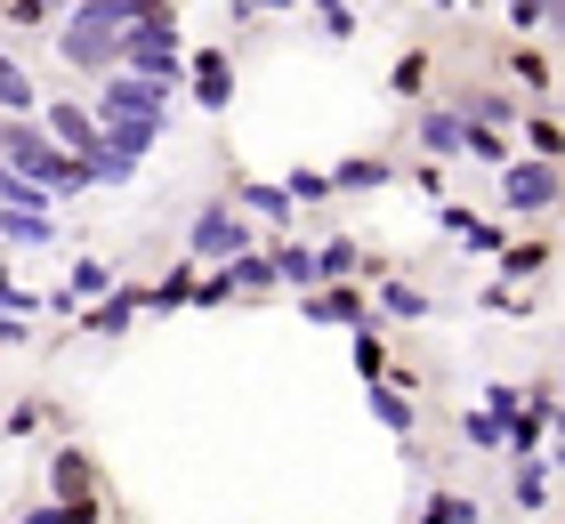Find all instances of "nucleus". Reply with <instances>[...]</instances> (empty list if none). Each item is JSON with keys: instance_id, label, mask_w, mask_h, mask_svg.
Returning <instances> with one entry per match:
<instances>
[{"instance_id": "35", "label": "nucleus", "mask_w": 565, "mask_h": 524, "mask_svg": "<svg viewBox=\"0 0 565 524\" xmlns=\"http://www.w3.org/2000/svg\"><path fill=\"white\" fill-rule=\"evenodd\" d=\"M509 73H518L525 89H550V57H533V49H518V57H509Z\"/></svg>"}, {"instance_id": "5", "label": "nucleus", "mask_w": 565, "mask_h": 524, "mask_svg": "<svg viewBox=\"0 0 565 524\" xmlns=\"http://www.w3.org/2000/svg\"><path fill=\"white\" fill-rule=\"evenodd\" d=\"M186 250H194V267H235V258L250 250V226H243V218H235V210H226V202H211V210H202V218H194Z\"/></svg>"}, {"instance_id": "1", "label": "nucleus", "mask_w": 565, "mask_h": 524, "mask_svg": "<svg viewBox=\"0 0 565 524\" xmlns=\"http://www.w3.org/2000/svg\"><path fill=\"white\" fill-rule=\"evenodd\" d=\"M162 9V0H82V9L65 17V33H57V49H65V65H82V73H114L121 65V49H130V33Z\"/></svg>"}, {"instance_id": "42", "label": "nucleus", "mask_w": 565, "mask_h": 524, "mask_svg": "<svg viewBox=\"0 0 565 524\" xmlns=\"http://www.w3.org/2000/svg\"><path fill=\"white\" fill-rule=\"evenodd\" d=\"M550 477H565V436H557V452H550Z\"/></svg>"}, {"instance_id": "43", "label": "nucleus", "mask_w": 565, "mask_h": 524, "mask_svg": "<svg viewBox=\"0 0 565 524\" xmlns=\"http://www.w3.org/2000/svg\"><path fill=\"white\" fill-rule=\"evenodd\" d=\"M542 9H550V24H565V0H542Z\"/></svg>"}, {"instance_id": "45", "label": "nucleus", "mask_w": 565, "mask_h": 524, "mask_svg": "<svg viewBox=\"0 0 565 524\" xmlns=\"http://www.w3.org/2000/svg\"><path fill=\"white\" fill-rule=\"evenodd\" d=\"M0 186H9V162H0Z\"/></svg>"}, {"instance_id": "15", "label": "nucleus", "mask_w": 565, "mask_h": 524, "mask_svg": "<svg viewBox=\"0 0 565 524\" xmlns=\"http://www.w3.org/2000/svg\"><path fill=\"white\" fill-rule=\"evenodd\" d=\"M436 218H445V234H460V243H469V250H501V226H493V218H477V210L445 202V210H436Z\"/></svg>"}, {"instance_id": "31", "label": "nucleus", "mask_w": 565, "mask_h": 524, "mask_svg": "<svg viewBox=\"0 0 565 524\" xmlns=\"http://www.w3.org/2000/svg\"><path fill=\"white\" fill-rule=\"evenodd\" d=\"M235 291H243V282H235V267H211V275L194 282V299H202V307H226Z\"/></svg>"}, {"instance_id": "17", "label": "nucleus", "mask_w": 565, "mask_h": 524, "mask_svg": "<svg viewBox=\"0 0 565 524\" xmlns=\"http://www.w3.org/2000/svg\"><path fill=\"white\" fill-rule=\"evenodd\" d=\"M0 243L41 250V243H57V226H49V210H0Z\"/></svg>"}, {"instance_id": "2", "label": "nucleus", "mask_w": 565, "mask_h": 524, "mask_svg": "<svg viewBox=\"0 0 565 524\" xmlns=\"http://www.w3.org/2000/svg\"><path fill=\"white\" fill-rule=\"evenodd\" d=\"M0 162H9L24 186H41L49 202L57 194H82L89 178H82V162H73V153L49 138V129H33V121H0Z\"/></svg>"}, {"instance_id": "3", "label": "nucleus", "mask_w": 565, "mask_h": 524, "mask_svg": "<svg viewBox=\"0 0 565 524\" xmlns=\"http://www.w3.org/2000/svg\"><path fill=\"white\" fill-rule=\"evenodd\" d=\"M501 202H509V218H542V210H557L565 202V170L557 162H509L501 170Z\"/></svg>"}, {"instance_id": "7", "label": "nucleus", "mask_w": 565, "mask_h": 524, "mask_svg": "<svg viewBox=\"0 0 565 524\" xmlns=\"http://www.w3.org/2000/svg\"><path fill=\"white\" fill-rule=\"evenodd\" d=\"M138 314H146V282H121L114 299H97V307H89V323H82V331H97V339H121V331L138 323Z\"/></svg>"}, {"instance_id": "37", "label": "nucleus", "mask_w": 565, "mask_h": 524, "mask_svg": "<svg viewBox=\"0 0 565 524\" xmlns=\"http://www.w3.org/2000/svg\"><path fill=\"white\" fill-rule=\"evenodd\" d=\"M469 162H484V170H509V146L493 138V129H477V146H469Z\"/></svg>"}, {"instance_id": "27", "label": "nucleus", "mask_w": 565, "mask_h": 524, "mask_svg": "<svg viewBox=\"0 0 565 524\" xmlns=\"http://www.w3.org/2000/svg\"><path fill=\"white\" fill-rule=\"evenodd\" d=\"M460 114H469L477 129H501V121H518V105H509L501 89H469V105H460Z\"/></svg>"}, {"instance_id": "18", "label": "nucleus", "mask_w": 565, "mask_h": 524, "mask_svg": "<svg viewBox=\"0 0 565 524\" xmlns=\"http://www.w3.org/2000/svg\"><path fill=\"white\" fill-rule=\"evenodd\" d=\"M235 202L250 210V218H267V226H282V218H291V210H299L291 194H282V186H275V178H250V186H243Z\"/></svg>"}, {"instance_id": "6", "label": "nucleus", "mask_w": 565, "mask_h": 524, "mask_svg": "<svg viewBox=\"0 0 565 524\" xmlns=\"http://www.w3.org/2000/svg\"><path fill=\"white\" fill-rule=\"evenodd\" d=\"M413 138H420V153H436V162H445V153H469V146H477V121L452 114V105H428V114L413 121Z\"/></svg>"}, {"instance_id": "46", "label": "nucleus", "mask_w": 565, "mask_h": 524, "mask_svg": "<svg viewBox=\"0 0 565 524\" xmlns=\"http://www.w3.org/2000/svg\"><path fill=\"white\" fill-rule=\"evenodd\" d=\"M0 17H9V0H0Z\"/></svg>"}, {"instance_id": "38", "label": "nucleus", "mask_w": 565, "mask_h": 524, "mask_svg": "<svg viewBox=\"0 0 565 524\" xmlns=\"http://www.w3.org/2000/svg\"><path fill=\"white\" fill-rule=\"evenodd\" d=\"M380 331V323H372ZM372 331H355V372H364V379H380V363H388V355H380V339Z\"/></svg>"}, {"instance_id": "9", "label": "nucleus", "mask_w": 565, "mask_h": 524, "mask_svg": "<svg viewBox=\"0 0 565 524\" xmlns=\"http://www.w3.org/2000/svg\"><path fill=\"white\" fill-rule=\"evenodd\" d=\"M186 73H194V97L211 105V114H218L226 97H235V57H226V49H202V57H194Z\"/></svg>"}, {"instance_id": "25", "label": "nucleus", "mask_w": 565, "mask_h": 524, "mask_svg": "<svg viewBox=\"0 0 565 524\" xmlns=\"http://www.w3.org/2000/svg\"><path fill=\"white\" fill-rule=\"evenodd\" d=\"M420 524H484V516H477V501H460V492H428Z\"/></svg>"}, {"instance_id": "20", "label": "nucleus", "mask_w": 565, "mask_h": 524, "mask_svg": "<svg viewBox=\"0 0 565 524\" xmlns=\"http://www.w3.org/2000/svg\"><path fill=\"white\" fill-rule=\"evenodd\" d=\"M509 492H518V509H525V516H542V509H550V460H518Z\"/></svg>"}, {"instance_id": "24", "label": "nucleus", "mask_w": 565, "mask_h": 524, "mask_svg": "<svg viewBox=\"0 0 565 524\" xmlns=\"http://www.w3.org/2000/svg\"><path fill=\"white\" fill-rule=\"evenodd\" d=\"M316 275L323 282H355V275H364V250H355V243H323L316 250Z\"/></svg>"}, {"instance_id": "19", "label": "nucleus", "mask_w": 565, "mask_h": 524, "mask_svg": "<svg viewBox=\"0 0 565 524\" xmlns=\"http://www.w3.org/2000/svg\"><path fill=\"white\" fill-rule=\"evenodd\" d=\"M372 419H380L388 436H413V404H404L396 379H372Z\"/></svg>"}, {"instance_id": "36", "label": "nucleus", "mask_w": 565, "mask_h": 524, "mask_svg": "<svg viewBox=\"0 0 565 524\" xmlns=\"http://www.w3.org/2000/svg\"><path fill=\"white\" fill-rule=\"evenodd\" d=\"M49 17H57V0H9V24H24V33L49 24Z\"/></svg>"}, {"instance_id": "10", "label": "nucleus", "mask_w": 565, "mask_h": 524, "mask_svg": "<svg viewBox=\"0 0 565 524\" xmlns=\"http://www.w3.org/2000/svg\"><path fill=\"white\" fill-rule=\"evenodd\" d=\"M41 129H49V138H57L65 153H82V146L97 138V114H89V105H49V121H41Z\"/></svg>"}, {"instance_id": "23", "label": "nucleus", "mask_w": 565, "mask_h": 524, "mask_svg": "<svg viewBox=\"0 0 565 524\" xmlns=\"http://www.w3.org/2000/svg\"><path fill=\"white\" fill-rule=\"evenodd\" d=\"M525 146H533V162H557L565 170V129L550 114H525Z\"/></svg>"}, {"instance_id": "13", "label": "nucleus", "mask_w": 565, "mask_h": 524, "mask_svg": "<svg viewBox=\"0 0 565 524\" xmlns=\"http://www.w3.org/2000/svg\"><path fill=\"white\" fill-rule=\"evenodd\" d=\"M57 501H97V468H89L82 443H65V452H57Z\"/></svg>"}, {"instance_id": "39", "label": "nucleus", "mask_w": 565, "mask_h": 524, "mask_svg": "<svg viewBox=\"0 0 565 524\" xmlns=\"http://www.w3.org/2000/svg\"><path fill=\"white\" fill-rule=\"evenodd\" d=\"M509 24H518V33H533V24H550V9H542V0H509Z\"/></svg>"}, {"instance_id": "29", "label": "nucleus", "mask_w": 565, "mask_h": 524, "mask_svg": "<svg viewBox=\"0 0 565 524\" xmlns=\"http://www.w3.org/2000/svg\"><path fill=\"white\" fill-rule=\"evenodd\" d=\"M460 436H469L477 452H509V428H501L493 411H460Z\"/></svg>"}, {"instance_id": "30", "label": "nucleus", "mask_w": 565, "mask_h": 524, "mask_svg": "<svg viewBox=\"0 0 565 524\" xmlns=\"http://www.w3.org/2000/svg\"><path fill=\"white\" fill-rule=\"evenodd\" d=\"M420 82H428V49H413V57H396L388 89H396V97H420Z\"/></svg>"}, {"instance_id": "8", "label": "nucleus", "mask_w": 565, "mask_h": 524, "mask_svg": "<svg viewBox=\"0 0 565 524\" xmlns=\"http://www.w3.org/2000/svg\"><path fill=\"white\" fill-rule=\"evenodd\" d=\"M307 314H316V323H348V331H372V307L355 299V282H331V291H307Z\"/></svg>"}, {"instance_id": "11", "label": "nucleus", "mask_w": 565, "mask_h": 524, "mask_svg": "<svg viewBox=\"0 0 565 524\" xmlns=\"http://www.w3.org/2000/svg\"><path fill=\"white\" fill-rule=\"evenodd\" d=\"M388 162H380V153H355V162H340V170H331V194H380V186H388Z\"/></svg>"}, {"instance_id": "44", "label": "nucleus", "mask_w": 565, "mask_h": 524, "mask_svg": "<svg viewBox=\"0 0 565 524\" xmlns=\"http://www.w3.org/2000/svg\"><path fill=\"white\" fill-rule=\"evenodd\" d=\"M436 9H469V0H436Z\"/></svg>"}, {"instance_id": "22", "label": "nucleus", "mask_w": 565, "mask_h": 524, "mask_svg": "<svg viewBox=\"0 0 565 524\" xmlns=\"http://www.w3.org/2000/svg\"><path fill=\"white\" fill-rule=\"evenodd\" d=\"M550 267V243H518V250H501V282H542Z\"/></svg>"}, {"instance_id": "4", "label": "nucleus", "mask_w": 565, "mask_h": 524, "mask_svg": "<svg viewBox=\"0 0 565 524\" xmlns=\"http://www.w3.org/2000/svg\"><path fill=\"white\" fill-rule=\"evenodd\" d=\"M89 114L97 121H170V89H153L146 73H114V82L97 89Z\"/></svg>"}, {"instance_id": "16", "label": "nucleus", "mask_w": 565, "mask_h": 524, "mask_svg": "<svg viewBox=\"0 0 565 524\" xmlns=\"http://www.w3.org/2000/svg\"><path fill=\"white\" fill-rule=\"evenodd\" d=\"M275 282H291V291H323V275H316V250H299V243H275Z\"/></svg>"}, {"instance_id": "26", "label": "nucleus", "mask_w": 565, "mask_h": 524, "mask_svg": "<svg viewBox=\"0 0 565 524\" xmlns=\"http://www.w3.org/2000/svg\"><path fill=\"white\" fill-rule=\"evenodd\" d=\"M380 314H396V323H420V314H428V291H413V282H380Z\"/></svg>"}, {"instance_id": "28", "label": "nucleus", "mask_w": 565, "mask_h": 524, "mask_svg": "<svg viewBox=\"0 0 565 524\" xmlns=\"http://www.w3.org/2000/svg\"><path fill=\"white\" fill-rule=\"evenodd\" d=\"M194 282H202V275H194V258H186V267H170V275L146 291V307H186V299H194Z\"/></svg>"}, {"instance_id": "32", "label": "nucleus", "mask_w": 565, "mask_h": 524, "mask_svg": "<svg viewBox=\"0 0 565 524\" xmlns=\"http://www.w3.org/2000/svg\"><path fill=\"white\" fill-rule=\"evenodd\" d=\"M235 282H243V291H267V282H275V258H267V250H243V258H235Z\"/></svg>"}, {"instance_id": "12", "label": "nucleus", "mask_w": 565, "mask_h": 524, "mask_svg": "<svg viewBox=\"0 0 565 524\" xmlns=\"http://www.w3.org/2000/svg\"><path fill=\"white\" fill-rule=\"evenodd\" d=\"M106 138H114L121 162H146V153L170 138V121H106Z\"/></svg>"}, {"instance_id": "41", "label": "nucleus", "mask_w": 565, "mask_h": 524, "mask_svg": "<svg viewBox=\"0 0 565 524\" xmlns=\"http://www.w3.org/2000/svg\"><path fill=\"white\" fill-rule=\"evenodd\" d=\"M267 9H291V0H235V17H267Z\"/></svg>"}, {"instance_id": "14", "label": "nucleus", "mask_w": 565, "mask_h": 524, "mask_svg": "<svg viewBox=\"0 0 565 524\" xmlns=\"http://www.w3.org/2000/svg\"><path fill=\"white\" fill-rule=\"evenodd\" d=\"M33 105H41V89H33V73L0 57V114H9V121H33Z\"/></svg>"}, {"instance_id": "34", "label": "nucleus", "mask_w": 565, "mask_h": 524, "mask_svg": "<svg viewBox=\"0 0 565 524\" xmlns=\"http://www.w3.org/2000/svg\"><path fill=\"white\" fill-rule=\"evenodd\" d=\"M477 411H493V419H501V428H509V419H518V411H525V387H484V404H477Z\"/></svg>"}, {"instance_id": "40", "label": "nucleus", "mask_w": 565, "mask_h": 524, "mask_svg": "<svg viewBox=\"0 0 565 524\" xmlns=\"http://www.w3.org/2000/svg\"><path fill=\"white\" fill-rule=\"evenodd\" d=\"M65 509V524H97V501H57Z\"/></svg>"}, {"instance_id": "33", "label": "nucleus", "mask_w": 565, "mask_h": 524, "mask_svg": "<svg viewBox=\"0 0 565 524\" xmlns=\"http://www.w3.org/2000/svg\"><path fill=\"white\" fill-rule=\"evenodd\" d=\"M282 194H291V202H323L331 194V170H291V178H282Z\"/></svg>"}, {"instance_id": "21", "label": "nucleus", "mask_w": 565, "mask_h": 524, "mask_svg": "<svg viewBox=\"0 0 565 524\" xmlns=\"http://www.w3.org/2000/svg\"><path fill=\"white\" fill-rule=\"evenodd\" d=\"M114 291H121V282H114L106 258H82V267L65 275V299H114Z\"/></svg>"}]
</instances>
